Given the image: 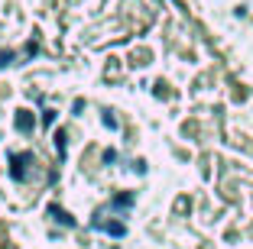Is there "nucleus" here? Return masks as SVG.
Returning a JSON list of instances; mask_svg holds the SVG:
<instances>
[{"instance_id": "7ed1b4c3", "label": "nucleus", "mask_w": 253, "mask_h": 249, "mask_svg": "<svg viewBox=\"0 0 253 249\" xmlns=\"http://www.w3.org/2000/svg\"><path fill=\"white\" fill-rule=\"evenodd\" d=\"M94 227L104 230V233H111V236H124V233H126L124 223H114V220H111V223H107V220H94Z\"/></svg>"}, {"instance_id": "20e7f679", "label": "nucleus", "mask_w": 253, "mask_h": 249, "mask_svg": "<svg viewBox=\"0 0 253 249\" xmlns=\"http://www.w3.org/2000/svg\"><path fill=\"white\" fill-rule=\"evenodd\" d=\"M49 217H52V220H59V223H65V227H75V220L68 217L65 211H59V207H49Z\"/></svg>"}, {"instance_id": "f03ea898", "label": "nucleus", "mask_w": 253, "mask_h": 249, "mask_svg": "<svg viewBox=\"0 0 253 249\" xmlns=\"http://www.w3.org/2000/svg\"><path fill=\"white\" fill-rule=\"evenodd\" d=\"M33 126H36V120H33L30 110H16V130H20V133H30Z\"/></svg>"}, {"instance_id": "f257e3e1", "label": "nucleus", "mask_w": 253, "mask_h": 249, "mask_svg": "<svg viewBox=\"0 0 253 249\" xmlns=\"http://www.w3.org/2000/svg\"><path fill=\"white\" fill-rule=\"evenodd\" d=\"M10 175L16 178V181H26V169L30 165H36V159H33V152H16V155H10Z\"/></svg>"}]
</instances>
